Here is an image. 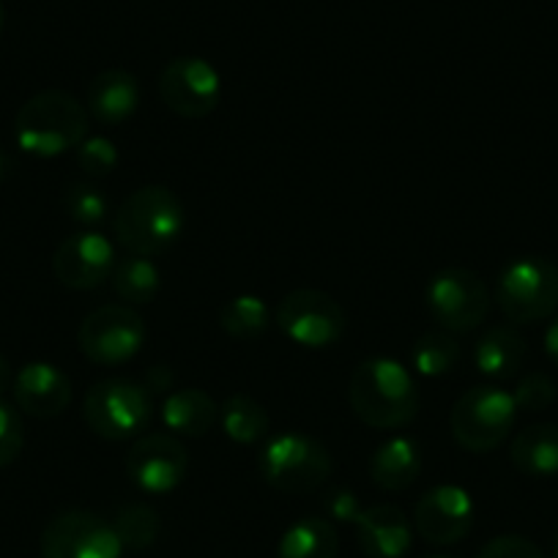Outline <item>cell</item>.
<instances>
[{"instance_id":"2","label":"cell","mask_w":558,"mask_h":558,"mask_svg":"<svg viewBox=\"0 0 558 558\" xmlns=\"http://www.w3.org/2000/svg\"><path fill=\"white\" fill-rule=\"evenodd\" d=\"M186 228L184 203L168 186H140L112 219L116 239L129 255L154 257L168 252Z\"/></svg>"},{"instance_id":"29","label":"cell","mask_w":558,"mask_h":558,"mask_svg":"<svg viewBox=\"0 0 558 558\" xmlns=\"http://www.w3.org/2000/svg\"><path fill=\"white\" fill-rule=\"evenodd\" d=\"M66 214L83 228H96L107 217V197L94 184H72L63 195Z\"/></svg>"},{"instance_id":"19","label":"cell","mask_w":558,"mask_h":558,"mask_svg":"<svg viewBox=\"0 0 558 558\" xmlns=\"http://www.w3.org/2000/svg\"><path fill=\"white\" fill-rule=\"evenodd\" d=\"M418 474H422V449L413 438H389L369 458V476L380 490H408L418 480Z\"/></svg>"},{"instance_id":"14","label":"cell","mask_w":558,"mask_h":558,"mask_svg":"<svg viewBox=\"0 0 558 558\" xmlns=\"http://www.w3.org/2000/svg\"><path fill=\"white\" fill-rule=\"evenodd\" d=\"M116 263V246L107 235L96 230H80L61 241L52 257V274L63 288L94 291L107 277H112Z\"/></svg>"},{"instance_id":"1","label":"cell","mask_w":558,"mask_h":558,"mask_svg":"<svg viewBox=\"0 0 558 558\" xmlns=\"http://www.w3.org/2000/svg\"><path fill=\"white\" fill-rule=\"evenodd\" d=\"M348 400L353 413L375 430H402L418 413V389L400 362L367 359L351 375Z\"/></svg>"},{"instance_id":"27","label":"cell","mask_w":558,"mask_h":558,"mask_svg":"<svg viewBox=\"0 0 558 558\" xmlns=\"http://www.w3.org/2000/svg\"><path fill=\"white\" fill-rule=\"evenodd\" d=\"M460 362V345L452 331H427L416 340L411 351V364L418 375L425 378H441L452 373Z\"/></svg>"},{"instance_id":"8","label":"cell","mask_w":558,"mask_h":558,"mask_svg":"<svg viewBox=\"0 0 558 558\" xmlns=\"http://www.w3.org/2000/svg\"><path fill=\"white\" fill-rule=\"evenodd\" d=\"M425 302L433 318L444 326V331H452V335H469V331L480 329L493 307L485 279L471 268L460 266L433 274V279L427 282Z\"/></svg>"},{"instance_id":"15","label":"cell","mask_w":558,"mask_h":558,"mask_svg":"<svg viewBox=\"0 0 558 558\" xmlns=\"http://www.w3.org/2000/svg\"><path fill=\"white\" fill-rule=\"evenodd\" d=\"M474 498L460 485H436L418 498L413 523L422 539L447 547L465 539L474 525Z\"/></svg>"},{"instance_id":"17","label":"cell","mask_w":558,"mask_h":558,"mask_svg":"<svg viewBox=\"0 0 558 558\" xmlns=\"http://www.w3.org/2000/svg\"><path fill=\"white\" fill-rule=\"evenodd\" d=\"M353 525H356L359 547L369 558H405L413 545L411 520L395 504L364 509Z\"/></svg>"},{"instance_id":"35","label":"cell","mask_w":558,"mask_h":558,"mask_svg":"<svg viewBox=\"0 0 558 558\" xmlns=\"http://www.w3.org/2000/svg\"><path fill=\"white\" fill-rule=\"evenodd\" d=\"M173 373L165 364H154L146 373V389H151L154 395H165V391L173 389Z\"/></svg>"},{"instance_id":"4","label":"cell","mask_w":558,"mask_h":558,"mask_svg":"<svg viewBox=\"0 0 558 558\" xmlns=\"http://www.w3.org/2000/svg\"><path fill=\"white\" fill-rule=\"evenodd\" d=\"M257 471L279 493H315L331 476V454L307 433H279L260 447Z\"/></svg>"},{"instance_id":"21","label":"cell","mask_w":558,"mask_h":558,"mask_svg":"<svg viewBox=\"0 0 558 558\" xmlns=\"http://www.w3.org/2000/svg\"><path fill=\"white\" fill-rule=\"evenodd\" d=\"M509 458H512L514 469L534 480H545V476L558 474V425L550 422H539V425H529L514 436L512 447H509Z\"/></svg>"},{"instance_id":"6","label":"cell","mask_w":558,"mask_h":558,"mask_svg":"<svg viewBox=\"0 0 558 558\" xmlns=\"http://www.w3.org/2000/svg\"><path fill=\"white\" fill-rule=\"evenodd\" d=\"M496 302L512 324H539L558 313V263L525 255L504 266L496 282Z\"/></svg>"},{"instance_id":"34","label":"cell","mask_w":558,"mask_h":558,"mask_svg":"<svg viewBox=\"0 0 558 558\" xmlns=\"http://www.w3.org/2000/svg\"><path fill=\"white\" fill-rule=\"evenodd\" d=\"M324 507L329 512V518L337 520V523H356L359 514L364 512L362 504H359V496L353 490H348V487H335V490L326 493Z\"/></svg>"},{"instance_id":"16","label":"cell","mask_w":558,"mask_h":558,"mask_svg":"<svg viewBox=\"0 0 558 558\" xmlns=\"http://www.w3.org/2000/svg\"><path fill=\"white\" fill-rule=\"evenodd\" d=\"M14 400L34 418H56L72 405V380L50 362H28L14 375Z\"/></svg>"},{"instance_id":"22","label":"cell","mask_w":558,"mask_h":558,"mask_svg":"<svg viewBox=\"0 0 558 558\" xmlns=\"http://www.w3.org/2000/svg\"><path fill=\"white\" fill-rule=\"evenodd\" d=\"M525 340L514 326H493L480 337L474 348V362L482 375L493 380L514 378L523 367Z\"/></svg>"},{"instance_id":"24","label":"cell","mask_w":558,"mask_h":558,"mask_svg":"<svg viewBox=\"0 0 558 558\" xmlns=\"http://www.w3.org/2000/svg\"><path fill=\"white\" fill-rule=\"evenodd\" d=\"M112 288L123 304L143 307V304H151L157 299L159 288H162V274L151 257L129 255L112 268Z\"/></svg>"},{"instance_id":"40","label":"cell","mask_w":558,"mask_h":558,"mask_svg":"<svg viewBox=\"0 0 558 558\" xmlns=\"http://www.w3.org/2000/svg\"><path fill=\"white\" fill-rule=\"evenodd\" d=\"M553 556L558 558V531H556V536H553Z\"/></svg>"},{"instance_id":"26","label":"cell","mask_w":558,"mask_h":558,"mask_svg":"<svg viewBox=\"0 0 558 558\" xmlns=\"http://www.w3.org/2000/svg\"><path fill=\"white\" fill-rule=\"evenodd\" d=\"M112 529H116L123 550L140 553L148 550L157 542L159 531H162V520H159L154 507L143 501H132L118 507L116 518H112Z\"/></svg>"},{"instance_id":"36","label":"cell","mask_w":558,"mask_h":558,"mask_svg":"<svg viewBox=\"0 0 558 558\" xmlns=\"http://www.w3.org/2000/svg\"><path fill=\"white\" fill-rule=\"evenodd\" d=\"M542 342H545L547 359H550V362L558 367V315L550 320V324H547L545 337H542Z\"/></svg>"},{"instance_id":"12","label":"cell","mask_w":558,"mask_h":558,"mask_svg":"<svg viewBox=\"0 0 558 558\" xmlns=\"http://www.w3.org/2000/svg\"><path fill=\"white\" fill-rule=\"evenodd\" d=\"M159 96L181 118H206L222 99V77L201 56H179L159 74Z\"/></svg>"},{"instance_id":"11","label":"cell","mask_w":558,"mask_h":558,"mask_svg":"<svg viewBox=\"0 0 558 558\" xmlns=\"http://www.w3.org/2000/svg\"><path fill=\"white\" fill-rule=\"evenodd\" d=\"M282 335L302 348H329L345 335V313L324 291L299 288L288 293L277 307Z\"/></svg>"},{"instance_id":"39","label":"cell","mask_w":558,"mask_h":558,"mask_svg":"<svg viewBox=\"0 0 558 558\" xmlns=\"http://www.w3.org/2000/svg\"><path fill=\"white\" fill-rule=\"evenodd\" d=\"M3 25H7V9L0 3V31H3Z\"/></svg>"},{"instance_id":"30","label":"cell","mask_w":558,"mask_h":558,"mask_svg":"<svg viewBox=\"0 0 558 558\" xmlns=\"http://www.w3.org/2000/svg\"><path fill=\"white\" fill-rule=\"evenodd\" d=\"M512 397L518 411L539 413L545 411V408H550L553 400H556V384H553V378L547 373L534 369V373L523 375V378L518 380Z\"/></svg>"},{"instance_id":"31","label":"cell","mask_w":558,"mask_h":558,"mask_svg":"<svg viewBox=\"0 0 558 558\" xmlns=\"http://www.w3.org/2000/svg\"><path fill=\"white\" fill-rule=\"evenodd\" d=\"M77 165L85 175H94V179L110 175L118 168L116 143L110 137H101V134L85 137L77 146Z\"/></svg>"},{"instance_id":"3","label":"cell","mask_w":558,"mask_h":558,"mask_svg":"<svg viewBox=\"0 0 558 558\" xmlns=\"http://www.w3.org/2000/svg\"><path fill=\"white\" fill-rule=\"evenodd\" d=\"M14 137L31 157H61L88 137V110L66 90H41L20 107Z\"/></svg>"},{"instance_id":"5","label":"cell","mask_w":558,"mask_h":558,"mask_svg":"<svg viewBox=\"0 0 558 558\" xmlns=\"http://www.w3.org/2000/svg\"><path fill=\"white\" fill-rule=\"evenodd\" d=\"M83 416L90 430L105 441L140 438L151 425L154 400L143 384L126 378L99 380L83 400Z\"/></svg>"},{"instance_id":"9","label":"cell","mask_w":558,"mask_h":558,"mask_svg":"<svg viewBox=\"0 0 558 558\" xmlns=\"http://www.w3.org/2000/svg\"><path fill=\"white\" fill-rule=\"evenodd\" d=\"M146 320L129 304H105L80 324L77 342L85 359L101 367L126 364L146 345Z\"/></svg>"},{"instance_id":"13","label":"cell","mask_w":558,"mask_h":558,"mask_svg":"<svg viewBox=\"0 0 558 558\" xmlns=\"http://www.w3.org/2000/svg\"><path fill=\"white\" fill-rule=\"evenodd\" d=\"M126 476L137 490L148 496H165L184 482L190 471V452L168 433L140 436L126 452Z\"/></svg>"},{"instance_id":"25","label":"cell","mask_w":558,"mask_h":558,"mask_svg":"<svg viewBox=\"0 0 558 558\" xmlns=\"http://www.w3.org/2000/svg\"><path fill=\"white\" fill-rule=\"evenodd\" d=\"M219 425L230 441L241 444V447H255L268 438L271 418L257 400L246 395H233L219 408Z\"/></svg>"},{"instance_id":"41","label":"cell","mask_w":558,"mask_h":558,"mask_svg":"<svg viewBox=\"0 0 558 558\" xmlns=\"http://www.w3.org/2000/svg\"><path fill=\"white\" fill-rule=\"evenodd\" d=\"M430 558H452V556H430Z\"/></svg>"},{"instance_id":"28","label":"cell","mask_w":558,"mask_h":558,"mask_svg":"<svg viewBox=\"0 0 558 558\" xmlns=\"http://www.w3.org/2000/svg\"><path fill=\"white\" fill-rule=\"evenodd\" d=\"M271 324V313H268L266 302L252 293H241L233 296L219 313V326L225 335L235 337V340H255Z\"/></svg>"},{"instance_id":"32","label":"cell","mask_w":558,"mask_h":558,"mask_svg":"<svg viewBox=\"0 0 558 558\" xmlns=\"http://www.w3.org/2000/svg\"><path fill=\"white\" fill-rule=\"evenodd\" d=\"M25 444L23 418L9 402L0 400V469L12 465L20 458Z\"/></svg>"},{"instance_id":"37","label":"cell","mask_w":558,"mask_h":558,"mask_svg":"<svg viewBox=\"0 0 558 558\" xmlns=\"http://www.w3.org/2000/svg\"><path fill=\"white\" fill-rule=\"evenodd\" d=\"M14 389V373H12V364L9 359L0 353V400L7 397V391Z\"/></svg>"},{"instance_id":"38","label":"cell","mask_w":558,"mask_h":558,"mask_svg":"<svg viewBox=\"0 0 558 558\" xmlns=\"http://www.w3.org/2000/svg\"><path fill=\"white\" fill-rule=\"evenodd\" d=\"M9 173V159L3 157V154H0V179H3V175Z\"/></svg>"},{"instance_id":"20","label":"cell","mask_w":558,"mask_h":558,"mask_svg":"<svg viewBox=\"0 0 558 558\" xmlns=\"http://www.w3.org/2000/svg\"><path fill=\"white\" fill-rule=\"evenodd\" d=\"M219 418V405L203 389H175L162 402V422L170 433L203 438Z\"/></svg>"},{"instance_id":"18","label":"cell","mask_w":558,"mask_h":558,"mask_svg":"<svg viewBox=\"0 0 558 558\" xmlns=\"http://www.w3.org/2000/svg\"><path fill=\"white\" fill-rule=\"evenodd\" d=\"M140 107V83L126 69H105L88 85V112L99 123L118 126Z\"/></svg>"},{"instance_id":"7","label":"cell","mask_w":558,"mask_h":558,"mask_svg":"<svg viewBox=\"0 0 558 558\" xmlns=\"http://www.w3.org/2000/svg\"><path fill=\"white\" fill-rule=\"evenodd\" d=\"M514 418H518L514 397L498 386L482 384L460 395L449 425H452L454 441L465 452L487 454L507 441L509 433L514 430Z\"/></svg>"},{"instance_id":"23","label":"cell","mask_w":558,"mask_h":558,"mask_svg":"<svg viewBox=\"0 0 558 558\" xmlns=\"http://www.w3.org/2000/svg\"><path fill=\"white\" fill-rule=\"evenodd\" d=\"M340 536L331 520L302 518L279 536L277 558H337Z\"/></svg>"},{"instance_id":"10","label":"cell","mask_w":558,"mask_h":558,"mask_svg":"<svg viewBox=\"0 0 558 558\" xmlns=\"http://www.w3.org/2000/svg\"><path fill=\"white\" fill-rule=\"evenodd\" d=\"M41 558H121L123 545L110 520L88 509H69L41 531Z\"/></svg>"},{"instance_id":"33","label":"cell","mask_w":558,"mask_h":558,"mask_svg":"<svg viewBox=\"0 0 558 558\" xmlns=\"http://www.w3.org/2000/svg\"><path fill=\"white\" fill-rule=\"evenodd\" d=\"M476 558H545V553L520 534H504L487 542Z\"/></svg>"}]
</instances>
